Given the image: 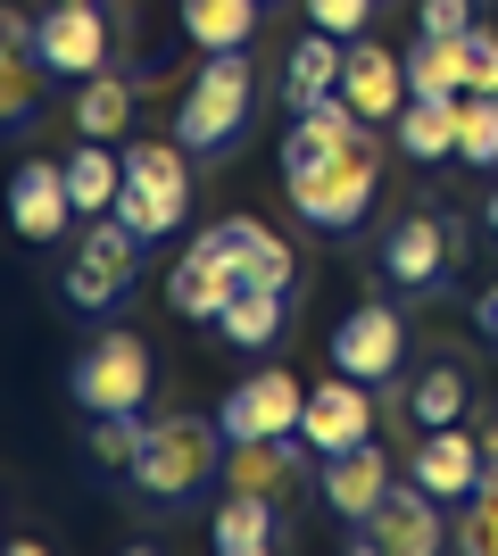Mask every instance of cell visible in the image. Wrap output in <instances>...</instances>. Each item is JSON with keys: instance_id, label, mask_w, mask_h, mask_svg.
Masks as SVG:
<instances>
[{"instance_id": "484cf974", "label": "cell", "mask_w": 498, "mask_h": 556, "mask_svg": "<svg viewBox=\"0 0 498 556\" xmlns=\"http://www.w3.org/2000/svg\"><path fill=\"white\" fill-rule=\"evenodd\" d=\"M125 125H133V84L125 75H84V92H75V134L84 141H117Z\"/></svg>"}, {"instance_id": "f1b7e54d", "label": "cell", "mask_w": 498, "mask_h": 556, "mask_svg": "<svg viewBox=\"0 0 498 556\" xmlns=\"http://www.w3.org/2000/svg\"><path fill=\"white\" fill-rule=\"evenodd\" d=\"M142 441H150L142 407H133V416H92V432H84V457H92L100 473H133V465H142Z\"/></svg>"}, {"instance_id": "52a82bcc", "label": "cell", "mask_w": 498, "mask_h": 556, "mask_svg": "<svg viewBox=\"0 0 498 556\" xmlns=\"http://www.w3.org/2000/svg\"><path fill=\"white\" fill-rule=\"evenodd\" d=\"M225 490H250V498L291 507V498L324 490V457H316L299 432H283V441H233L225 448Z\"/></svg>"}, {"instance_id": "3957f363", "label": "cell", "mask_w": 498, "mask_h": 556, "mask_svg": "<svg viewBox=\"0 0 498 556\" xmlns=\"http://www.w3.org/2000/svg\"><path fill=\"white\" fill-rule=\"evenodd\" d=\"M374 184H382V141L374 134L349 141V150H332V159H316V166H283L291 208L316 232H357V216L374 208Z\"/></svg>"}, {"instance_id": "6da1fadb", "label": "cell", "mask_w": 498, "mask_h": 556, "mask_svg": "<svg viewBox=\"0 0 498 556\" xmlns=\"http://www.w3.org/2000/svg\"><path fill=\"white\" fill-rule=\"evenodd\" d=\"M225 424L216 416H191V407H175V416L150 424L142 441V465H133V490H142L150 507H183V498H200V490L225 473Z\"/></svg>"}, {"instance_id": "d590c367", "label": "cell", "mask_w": 498, "mask_h": 556, "mask_svg": "<svg viewBox=\"0 0 498 556\" xmlns=\"http://www.w3.org/2000/svg\"><path fill=\"white\" fill-rule=\"evenodd\" d=\"M0 556H50V548H42V540H9Z\"/></svg>"}, {"instance_id": "30bf717a", "label": "cell", "mask_w": 498, "mask_h": 556, "mask_svg": "<svg viewBox=\"0 0 498 556\" xmlns=\"http://www.w3.org/2000/svg\"><path fill=\"white\" fill-rule=\"evenodd\" d=\"M133 266H142V241L108 216V225L84 232V250H75L67 266V307H84V316H108V307L133 291Z\"/></svg>"}, {"instance_id": "8fae6325", "label": "cell", "mask_w": 498, "mask_h": 556, "mask_svg": "<svg viewBox=\"0 0 498 556\" xmlns=\"http://www.w3.org/2000/svg\"><path fill=\"white\" fill-rule=\"evenodd\" d=\"M299 441L316 457H349V448L374 441V382H357V374H324L308 391V416H299Z\"/></svg>"}, {"instance_id": "e0dca14e", "label": "cell", "mask_w": 498, "mask_h": 556, "mask_svg": "<svg viewBox=\"0 0 498 556\" xmlns=\"http://www.w3.org/2000/svg\"><path fill=\"white\" fill-rule=\"evenodd\" d=\"M9 225H17L25 241H59V232L75 225V191H67V166H50V159L17 166V175H9Z\"/></svg>"}, {"instance_id": "ac0fdd59", "label": "cell", "mask_w": 498, "mask_h": 556, "mask_svg": "<svg viewBox=\"0 0 498 556\" xmlns=\"http://www.w3.org/2000/svg\"><path fill=\"white\" fill-rule=\"evenodd\" d=\"M391 482H399V473H391L382 441H366V448H349V457H324V490H316V498H324L341 523H366V515L391 498Z\"/></svg>"}, {"instance_id": "ab89813d", "label": "cell", "mask_w": 498, "mask_h": 556, "mask_svg": "<svg viewBox=\"0 0 498 556\" xmlns=\"http://www.w3.org/2000/svg\"><path fill=\"white\" fill-rule=\"evenodd\" d=\"M125 556H158V548H125Z\"/></svg>"}, {"instance_id": "1f68e13d", "label": "cell", "mask_w": 498, "mask_h": 556, "mask_svg": "<svg viewBox=\"0 0 498 556\" xmlns=\"http://www.w3.org/2000/svg\"><path fill=\"white\" fill-rule=\"evenodd\" d=\"M457 556H498V473H482V490L457 507Z\"/></svg>"}, {"instance_id": "f546056e", "label": "cell", "mask_w": 498, "mask_h": 556, "mask_svg": "<svg viewBox=\"0 0 498 556\" xmlns=\"http://www.w3.org/2000/svg\"><path fill=\"white\" fill-rule=\"evenodd\" d=\"M457 159L465 166H498V92H465L457 100Z\"/></svg>"}, {"instance_id": "4fadbf2b", "label": "cell", "mask_w": 498, "mask_h": 556, "mask_svg": "<svg viewBox=\"0 0 498 556\" xmlns=\"http://www.w3.org/2000/svg\"><path fill=\"white\" fill-rule=\"evenodd\" d=\"M457 257H465V225L457 216H407L382 241V275L399 282V291H424V282L457 275Z\"/></svg>"}, {"instance_id": "ba28073f", "label": "cell", "mask_w": 498, "mask_h": 556, "mask_svg": "<svg viewBox=\"0 0 498 556\" xmlns=\"http://www.w3.org/2000/svg\"><path fill=\"white\" fill-rule=\"evenodd\" d=\"M299 416H308V382L283 374V366H258L250 382L225 391V407H216L225 441H283V432H299Z\"/></svg>"}, {"instance_id": "74e56055", "label": "cell", "mask_w": 498, "mask_h": 556, "mask_svg": "<svg viewBox=\"0 0 498 556\" xmlns=\"http://www.w3.org/2000/svg\"><path fill=\"white\" fill-rule=\"evenodd\" d=\"M482 225H490V232H498V184H490V200H482Z\"/></svg>"}, {"instance_id": "9a60e30c", "label": "cell", "mask_w": 498, "mask_h": 556, "mask_svg": "<svg viewBox=\"0 0 498 556\" xmlns=\"http://www.w3.org/2000/svg\"><path fill=\"white\" fill-rule=\"evenodd\" d=\"M482 473H490V457H482V432H416V448H407V482H424L432 498H449V507H465L482 490Z\"/></svg>"}, {"instance_id": "60d3db41", "label": "cell", "mask_w": 498, "mask_h": 556, "mask_svg": "<svg viewBox=\"0 0 498 556\" xmlns=\"http://www.w3.org/2000/svg\"><path fill=\"white\" fill-rule=\"evenodd\" d=\"M490 92H498V84H490Z\"/></svg>"}, {"instance_id": "ffe728a7", "label": "cell", "mask_w": 498, "mask_h": 556, "mask_svg": "<svg viewBox=\"0 0 498 556\" xmlns=\"http://www.w3.org/2000/svg\"><path fill=\"white\" fill-rule=\"evenodd\" d=\"M407 84H416V100H465L474 92V50H465V34H416V42H407Z\"/></svg>"}, {"instance_id": "d4e9b609", "label": "cell", "mask_w": 498, "mask_h": 556, "mask_svg": "<svg viewBox=\"0 0 498 556\" xmlns=\"http://www.w3.org/2000/svg\"><path fill=\"white\" fill-rule=\"evenodd\" d=\"M391 141H399L416 166H440L457 159V100H407L399 125H391Z\"/></svg>"}, {"instance_id": "2e32d148", "label": "cell", "mask_w": 498, "mask_h": 556, "mask_svg": "<svg viewBox=\"0 0 498 556\" xmlns=\"http://www.w3.org/2000/svg\"><path fill=\"white\" fill-rule=\"evenodd\" d=\"M341 100H349L366 125H399V109L416 100V84H407V59H391L382 42H349V67H341Z\"/></svg>"}, {"instance_id": "8992f818", "label": "cell", "mask_w": 498, "mask_h": 556, "mask_svg": "<svg viewBox=\"0 0 498 556\" xmlns=\"http://www.w3.org/2000/svg\"><path fill=\"white\" fill-rule=\"evenodd\" d=\"M241 300V275H233V232L208 225L191 232L183 257H175V275H166V307L183 316V325H216L225 307Z\"/></svg>"}, {"instance_id": "8d00e7d4", "label": "cell", "mask_w": 498, "mask_h": 556, "mask_svg": "<svg viewBox=\"0 0 498 556\" xmlns=\"http://www.w3.org/2000/svg\"><path fill=\"white\" fill-rule=\"evenodd\" d=\"M341 556H382V548H374V540H366V532H357V540H349V548H341Z\"/></svg>"}, {"instance_id": "e575fe53", "label": "cell", "mask_w": 498, "mask_h": 556, "mask_svg": "<svg viewBox=\"0 0 498 556\" xmlns=\"http://www.w3.org/2000/svg\"><path fill=\"white\" fill-rule=\"evenodd\" d=\"M474 325H482V341H498V291H482V300H474Z\"/></svg>"}, {"instance_id": "cb8c5ba5", "label": "cell", "mask_w": 498, "mask_h": 556, "mask_svg": "<svg viewBox=\"0 0 498 556\" xmlns=\"http://www.w3.org/2000/svg\"><path fill=\"white\" fill-rule=\"evenodd\" d=\"M67 166V191H75V216H108L117 208V191H125V150H108V141H84Z\"/></svg>"}, {"instance_id": "603a6c76", "label": "cell", "mask_w": 498, "mask_h": 556, "mask_svg": "<svg viewBox=\"0 0 498 556\" xmlns=\"http://www.w3.org/2000/svg\"><path fill=\"white\" fill-rule=\"evenodd\" d=\"M258 9H266V0H183V42L250 50V42H258Z\"/></svg>"}, {"instance_id": "d6a6232c", "label": "cell", "mask_w": 498, "mask_h": 556, "mask_svg": "<svg viewBox=\"0 0 498 556\" xmlns=\"http://www.w3.org/2000/svg\"><path fill=\"white\" fill-rule=\"evenodd\" d=\"M308 25H324V34L357 42V34L374 25V0H308Z\"/></svg>"}, {"instance_id": "7c38bea8", "label": "cell", "mask_w": 498, "mask_h": 556, "mask_svg": "<svg viewBox=\"0 0 498 556\" xmlns=\"http://www.w3.org/2000/svg\"><path fill=\"white\" fill-rule=\"evenodd\" d=\"M34 59L50 75H100L108 67V9L100 0H50L42 9V34H34Z\"/></svg>"}, {"instance_id": "4316f807", "label": "cell", "mask_w": 498, "mask_h": 556, "mask_svg": "<svg viewBox=\"0 0 498 556\" xmlns=\"http://www.w3.org/2000/svg\"><path fill=\"white\" fill-rule=\"evenodd\" d=\"M283 325H291L283 291H241V300L216 316V332H225L233 349H274V341H283Z\"/></svg>"}, {"instance_id": "d6986e66", "label": "cell", "mask_w": 498, "mask_h": 556, "mask_svg": "<svg viewBox=\"0 0 498 556\" xmlns=\"http://www.w3.org/2000/svg\"><path fill=\"white\" fill-rule=\"evenodd\" d=\"M341 67H349V42H341V34H324V25H308V34L291 42V59H283V100H291V116H308L316 100L341 92Z\"/></svg>"}, {"instance_id": "7a4b0ae2", "label": "cell", "mask_w": 498, "mask_h": 556, "mask_svg": "<svg viewBox=\"0 0 498 556\" xmlns=\"http://www.w3.org/2000/svg\"><path fill=\"white\" fill-rule=\"evenodd\" d=\"M250 109H258V75H250V50H208L200 75L175 100V141L191 159H216L250 134Z\"/></svg>"}, {"instance_id": "7402d4cb", "label": "cell", "mask_w": 498, "mask_h": 556, "mask_svg": "<svg viewBox=\"0 0 498 556\" xmlns=\"http://www.w3.org/2000/svg\"><path fill=\"white\" fill-rule=\"evenodd\" d=\"M407 424H416V432L465 424V366H457V357H432V366L407 382Z\"/></svg>"}, {"instance_id": "5b68a950", "label": "cell", "mask_w": 498, "mask_h": 556, "mask_svg": "<svg viewBox=\"0 0 498 556\" xmlns=\"http://www.w3.org/2000/svg\"><path fill=\"white\" fill-rule=\"evenodd\" d=\"M150 374H158L150 366V341L117 325V332H100V341L67 366V391H75L84 416H133V407L150 399Z\"/></svg>"}, {"instance_id": "836d02e7", "label": "cell", "mask_w": 498, "mask_h": 556, "mask_svg": "<svg viewBox=\"0 0 498 556\" xmlns=\"http://www.w3.org/2000/svg\"><path fill=\"white\" fill-rule=\"evenodd\" d=\"M416 34H474V0H424Z\"/></svg>"}, {"instance_id": "f35d334b", "label": "cell", "mask_w": 498, "mask_h": 556, "mask_svg": "<svg viewBox=\"0 0 498 556\" xmlns=\"http://www.w3.org/2000/svg\"><path fill=\"white\" fill-rule=\"evenodd\" d=\"M216 556H274V548H216Z\"/></svg>"}, {"instance_id": "9c48e42d", "label": "cell", "mask_w": 498, "mask_h": 556, "mask_svg": "<svg viewBox=\"0 0 498 556\" xmlns=\"http://www.w3.org/2000/svg\"><path fill=\"white\" fill-rule=\"evenodd\" d=\"M357 532L374 540L382 556H449L457 523H449V498H432L424 482H391V498H382Z\"/></svg>"}, {"instance_id": "5bb4252c", "label": "cell", "mask_w": 498, "mask_h": 556, "mask_svg": "<svg viewBox=\"0 0 498 556\" xmlns=\"http://www.w3.org/2000/svg\"><path fill=\"white\" fill-rule=\"evenodd\" d=\"M399 357H407V325H399L391 300H366V307H349V316L332 325V366L357 374V382H391Z\"/></svg>"}, {"instance_id": "83f0119b", "label": "cell", "mask_w": 498, "mask_h": 556, "mask_svg": "<svg viewBox=\"0 0 498 556\" xmlns=\"http://www.w3.org/2000/svg\"><path fill=\"white\" fill-rule=\"evenodd\" d=\"M274 498H250V490H225L216 498V548H274Z\"/></svg>"}, {"instance_id": "4dcf8cb0", "label": "cell", "mask_w": 498, "mask_h": 556, "mask_svg": "<svg viewBox=\"0 0 498 556\" xmlns=\"http://www.w3.org/2000/svg\"><path fill=\"white\" fill-rule=\"evenodd\" d=\"M42 59H34V50H9V75H0V125H9V134H25V125H34V109H42Z\"/></svg>"}, {"instance_id": "277c9868", "label": "cell", "mask_w": 498, "mask_h": 556, "mask_svg": "<svg viewBox=\"0 0 498 556\" xmlns=\"http://www.w3.org/2000/svg\"><path fill=\"white\" fill-rule=\"evenodd\" d=\"M117 216L133 241H166V232H183L191 216V166H183V141H133L125 150V191H117Z\"/></svg>"}, {"instance_id": "44dd1931", "label": "cell", "mask_w": 498, "mask_h": 556, "mask_svg": "<svg viewBox=\"0 0 498 556\" xmlns=\"http://www.w3.org/2000/svg\"><path fill=\"white\" fill-rule=\"evenodd\" d=\"M225 232H233V275H241V291H291L299 257H291L283 232L258 225V216H225Z\"/></svg>"}]
</instances>
